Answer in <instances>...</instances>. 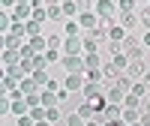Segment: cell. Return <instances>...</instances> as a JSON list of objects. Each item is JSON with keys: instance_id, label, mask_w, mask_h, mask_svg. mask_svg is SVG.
<instances>
[{"instance_id": "obj_24", "label": "cell", "mask_w": 150, "mask_h": 126, "mask_svg": "<svg viewBox=\"0 0 150 126\" xmlns=\"http://www.w3.org/2000/svg\"><path fill=\"white\" fill-rule=\"evenodd\" d=\"M45 18H48V9H36V12H33V18H30V21H36V24H42Z\"/></svg>"}, {"instance_id": "obj_20", "label": "cell", "mask_w": 150, "mask_h": 126, "mask_svg": "<svg viewBox=\"0 0 150 126\" xmlns=\"http://www.w3.org/2000/svg\"><path fill=\"white\" fill-rule=\"evenodd\" d=\"M15 60H18V51H9V48H6V54H3V63L12 69V66H15Z\"/></svg>"}, {"instance_id": "obj_36", "label": "cell", "mask_w": 150, "mask_h": 126, "mask_svg": "<svg viewBox=\"0 0 150 126\" xmlns=\"http://www.w3.org/2000/svg\"><path fill=\"white\" fill-rule=\"evenodd\" d=\"M18 126H36L33 117H18Z\"/></svg>"}, {"instance_id": "obj_19", "label": "cell", "mask_w": 150, "mask_h": 126, "mask_svg": "<svg viewBox=\"0 0 150 126\" xmlns=\"http://www.w3.org/2000/svg\"><path fill=\"white\" fill-rule=\"evenodd\" d=\"M33 81H36V84H45V87H48V81H51V78H48V72L36 69V72H33Z\"/></svg>"}, {"instance_id": "obj_28", "label": "cell", "mask_w": 150, "mask_h": 126, "mask_svg": "<svg viewBox=\"0 0 150 126\" xmlns=\"http://www.w3.org/2000/svg\"><path fill=\"white\" fill-rule=\"evenodd\" d=\"M9 75H12V78H24V75H27V69H24V66H12Z\"/></svg>"}, {"instance_id": "obj_31", "label": "cell", "mask_w": 150, "mask_h": 126, "mask_svg": "<svg viewBox=\"0 0 150 126\" xmlns=\"http://www.w3.org/2000/svg\"><path fill=\"white\" fill-rule=\"evenodd\" d=\"M78 12V3H63V15H75Z\"/></svg>"}, {"instance_id": "obj_23", "label": "cell", "mask_w": 150, "mask_h": 126, "mask_svg": "<svg viewBox=\"0 0 150 126\" xmlns=\"http://www.w3.org/2000/svg\"><path fill=\"white\" fill-rule=\"evenodd\" d=\"M24 102H27L30 108H39V105H42V96H36V93H30L27 99H24Z\"/></svg>"}, {"instance_id": "obj_32", "label": "cell", "mask_w": 150, "mask_h": 126, "mask_svg": "<svg viewBox=\"0 0 150 126\" xmlns=\"http://www.w3.org/2000/svg\"><path fill=\"white\" fill-rule=\"evenodd\" d=\"M144 27H150V6H144V12H141V18H138Z\"/></svg>"}, {"instance_id": "obj_5", "label": "cell", "mask_w": 150, "mask_h": 126, "mask_svg": "<svg viewBox=\"0 0 150 126\" xmlns=\"http://www.w3.org/2000/svg\"><path fill=\"white\" fill-rule=\"evenodd\" d=\"M81 27H87V30H99V27H102V18H96V15H90V12H84V15H81Z\"/></svg>"}, {"instance_id": "obj_29", "label": "cell", "mask_w": 150, "mask_h": 126, "mask_svg": "<svg viewBox=\"0 0 150 126\" xmlns=\"http://www.w3.org/2000/svg\"><path fill=\"white\" fill-rule=\"evenodd\" d=\"M45 63H48V60H45L42 54H36V57H33V72H36V69H42V66H45Z\"/></svg>"}, {"instance_id": "obj_8", "label": "cell", "mask_w": 150, "mask_h": 126, "mask_svg": "<svg viewBox=\"0 0 150 126\" xmlns=\"http://www.w3.org/2000/svg\"><path fill=\"white\" fill-rule=\"evenodd\" d=\"M138 24H141V21L135 18V15H123V18H120V27H123V30H129V36H132V30L138 27Z\"/></svg>"}, {"instance_id": "obj_21", "label": "cell", "mask_w": 150, "mask_h": 126, "mask_svg": "<svg viewBox=\"0 0 150 126\" xmlns=\"http://www.w3.org/2000/svg\"><path fill=\"white\" fill-rule=\"evenodd\" d=\"M24 108H30V105H27V102H21V99H15V102H12V114H18V117H21V114H24Z\"/></svg>"}, {"instance_id": "obj_15", "label": "cell", "mask_w": 150, "mask_h": 126, "mask_svg": "<svg viewBox=\"0 0 150 126\" xmlns=\"http://www.w3.org/2000/svg\"><path fill=\"white\" fill-rule=\"evenodd\" d=\"M21 93H27V96L36 93V81H33V78H24V81H21Z\"/></svg>"}, {"instance_id": "obj_27", "label": "cell", "mask_w": 150, "mask_h": 126, "mask_svg": "<svg viewBox=\"0 0 150 126\" xmlns=\"http://www.w3.org/2000/svg\"><path fill=\"white\" fill-rule=\"evenodd\" d=\"M60 15H63V6H48V18H60Z\"/></svg>"}, {"instance_id": "obj_2", "label": "cell", "mask_w": 150, "mask_h": 126, "mask_svg": "<svg viewBox=\"0 0 150 126\" xmlns=\"http://www.w3.org/2000/svg\"><path fill=\"white\" fill-rule=\"evenodd\" d=\"M81 48H84V39H78V36H72V39H66V42H63L66 57H81Z\"/></svg>"}, {"instance_id": "obj_18", "label": "cell", "mask_w": 150, "mask_h": 126, "mask_svg": "<svg viewBox=\"0 0 150 126\" xmlns=\"http://www.w3.org/2000/svg\"><path fill=\"white\" fill-rule=\"evenodd\" d=\"M27 45H30V48H33V51H36V54H39V51H42V48H45V45H48V42H45V39H42V36H36V39H30V42H27Z\"/></svg>"}, {"instance_id": "obj_33", "label": "cell", "mask_w": 150, "mask_h": 126, "mask_svg": "<svg viewBox=\"0 0 150 126\" xmlns=\"http://www.w3.org/2000/svg\"><path fill=\"white\" fill-rule=\"evenodd\" d=\"M66 126H87V123H84V120H81V117H78V114H72V117H69V120H66Z\"/></svg>"}, {"instance_id": "obj_37", "label": "cell", "mask_w": 150, "mask_h": 126, "mask_svg": "<svg viewBox=\"0 0 150 126\" xmlns=\"http://www.w3.org/2000/svg\"><path fill=\"white\" fill-rule=\"evenodd\" d=\"M141 84H144V87H147V90H150V69L144 72V78H141Z\"/></svg>"}, {"instance_id": "obj_13", "label": "cell", "mask_w": 150, "mask_h": 126, "mask_svg": "<svg viewBox=\"0 0 150 126\" xmlns=\"http://www.w3.org/2000/svg\"><path fill=\"white\" fill-rule=\"evenodd\" d=\"M57 102H60L57 93H42V105L45 108H57Z\"/></svg>"}, {"instance_id": "obj_17", "label": "cell", "mask_w": 150, "mask_h": 126, "mask_svg": "<svg viewBox=\"0 0 150 126\" xmlns=\"http://www.w3.org/2000/svg\"><path fill=\"white\" fill-rule=\"evenodd\" d=\"M24 33H27V27H24V24H12V30H9L6 36H15V39H21Z\"/></svg>"}, {"instance_id": "obj_11", "label": "cell", "mask_w": 150, "mask_h": 126, "mask_svg": "<svg viewBox=\"0 0 150 126\" xmlns=\"http://www.w3.org/2000/svg\"><path fill=\"white\" fill-rule=\"evenodd\" d=\"M102 66H105V63L99 60L96 54H87V57H84V69H102Z\"/></svg>"}, {"instance_id": "obj_12", "label": "cell", "mask_w": 150, "mask_h": 126, "mask_svg": "<svg viewBox=\"0 0 150 126\" xmlns=\"http://www.w3.org/2000/svg\"><path fill=\"white\" fill-rule=\"evenodd\" d=\"M111 63H114V66H117L120 72H126V69H129V57H126V54H117V57L111 60Z\"/></svg>"}, {"instance_id": "obj_35", "label": "cell", "mask_w": 150, "mask_h": 126, "mask_svg": "<svg viewBox=\"0 0 150 126\" xmlns=\"http://www.w3.org/2000/svg\"><path fill=\"white\" fill-rule=\"evenodd\" d=\"M45 60H48V63H54V60H60V51H51V48H48V51H45Z\"/></svg>"}, {"instance_id": "obj_16", "label": "cell", "mask_w": 150, "mask_h": 126, "mask_svg": "<svg viewBox=\"0 0 150 126\" xmlns=\"http://www.w3.org/2000/svg\"><path fill=\"white\" fill-rule=\"evenodd\" d=\"M60 117H63V111H60V108H48V117H45V120L57 126V120H60Z\"/></svg>"}, {"instance_id": "obj_25", "label": "cell", "mask_w": 150, "mask_h": 126, "mask_svg": "<svg viewBox=\"0 0 150 126\" xmlns=\"http://www.w3.org/2000/svg\"><path fill=\"white\" fill-rule=\"evenodd\" d=\"M0 27H3L6 33L12 30V18H9V12H3V15H0Z\"/></svg>"}, {"instance_id": "obj_1", "label": "cell", "mask_w": 150, "mask_h": 126, "mask_svg": "<svg viewBox=\"0 0 150 126\" xmlns=\"http://www.w3.org/2000/svg\"><path fill=\"white\" fill-rule=\"evenodd\" d=\"M60 63L69 69V75H84V72H87V69H84V57H63Z\"/></svg>"}, {"instance_id": "obj_10", "label": "cell", "mask_w": 150, "mask_h": 126, "mask_svg": "<svg viewBox=\"0 0 150 126\" xmlns=\"http://www.w3.org/2000/svg\"><path fill=\"white\" fill-rule=\"evenodd\" d=\"M138 120H141V114H138V111H135V108H123V123H126V126L138 123Z\"/></svg>"}, {"instance_id": "obj_30", "label": "cell", "mask_w": 150, "mask_h": 126, "mask_svg": "<svg viewBox=\"0 0 150 126\" xmlns=\"http://www.w3.org/2000/svg\"><path fill=\"white\" fill-rule=\"evenodd\" d=\"M12 111V102H9V96H3V102H0V114H9Z\"/></svg>"}, {"instance_id": "obj_40", "label": "cell", "mask_w": 150, "mask_h": 126, "mask_svg": "<svg viewBox=\"0 0 150 126\" xmlns=\"http://www.w3.org/2000/svg\"><path fill=\"white\" fill-rule=\"evenodd\" d=\"M87 126H99V123H93V120H90V123H87Z\"/></svg>"}, {"instance_id": "obj_26", "label": "cell", "mask_w": 150, "mask_h": 126, "mask_svg": "<svg viewBox=\"0 0 150 126\" xmlns=\"http://www.w3.org/2000/svg\"><path fill=\"white\" fill-rule=\"evenodd\" d=\"M66 33H69V39L72 36H78V21H66V27H63Z\"/></svg>"}, {"instance_id": "obj_3", "label": "cell", "mask_w": 150, "mask_h": 126, "mask_svg": "<svg viewBox=\"0 0 150 126\" xmlns=\"http://www.w3.org/2000/svg\"><path fill=\"white\" fill-rule=\"evenodd\" d=\"M123 54L129 57V63L132 60H141V48H138V42H135L132 36H126V42H123Z\"/></svg>"}, {"instance_id": "obj_9", "label": "cell", "mask_w": 150, "mask_h": 126, "mask_svg": "<svg viewBox=\"0 0 150 126\" xmlns=\"http://www.w3.org/2000/svg\"><path fill=\"white\" fill-rule=\"evenodd\" d=\"M108 36H111V42H126V30H123L120 24H114V27L108 30Z\"/></svg>"}, {"instance_id": "obj_39", "label": "cell", "mask_w": 150, "mask_h": 126, "mask_svg": "<svg viewBox=\"0 0 150 126\" xmlns=\"http://www.w3.org/2000/svg\"><path fill=\"white\" fill-rule=\"evenodd\" d=\"M36 126H54V123H48V120H39V123H36Z\"/></svg>"}, {"instance_id": "obj_6", "label": "cell", "mask_w": 150, "mask_h": 126, "mask_svg": "<svg viewBox=\"0 0 150 126\" xmlns=\"http://www.w3.org/2000/svg\"><path fill=\"white\" fill-rule=\"evenodd\" d=\"M66 90H69V93L84 90V75H69V78H66Z\"/></svg>"}, {"instance_id": "obj_38", "label": "cell", "mask_w": 150, "mask_h": 126, "mask_svg": "<svg viewBox=\"0 0 150 126\" xmlns=\"http://www.w3.org/2000/svg\"><path fill=\"white\" fill-rule=\"evenodd\" d=\"M144 45H147V48H150V30H147V33H144Z\"/></svg>"}, {"instance_id": "obj_14", "label": "cell", "mask_w": 150, "mask_h": 126, "mask_svg": "<svg viewBox=\"0 0 150 126\" xmlns=\"http://www.w3.org/2000/svg\"><path fill=\"white\" fill-rule=\"evenodd\" d=\"M30 6H33V3H18V6H15V18H27V15H30Z\"/></svg>"}, {"instance_id": "obj_41", "label": "cell", "mask_w": 150, "mask_h": 126, "mask_svg": "<svg viewBox=\"0 0 150 126\" xmlns=\"http://www.w3.org/2000/svg\"><path fill=\"white\" fill-rule=\"evenodd\" d=\"M132 126H141V123H132Z\"/></svg>"}, {"instance_id": "obj_22", "label": "cell", "mask_w": 150, "mask_h": 126, "mask_svg": "<svg viewBox=\"0 0 150 126\" xmlns=\"http://www.w3.org/2000/svg\"><path fill=\"white\" fill-rule=\"evenodd\" d=\"M24 27H27L30 39H36V36H39V24H36V21H27V24H24Z\"/></svg>"}, {"instance_id": "obj_4", "label": "cell", "mask_w": 150, "mask_h": 126, "mask_svg": "<svg viewBox=\"0 0 150 126\" xmlns=\"http://www.w3.org/2000/svg\"><path fill=\"white\" fill-rule=\"evenodd\" d=\"M144 72H147L144 60H132V63H129V69L123 72V75H129V78H144Z\"/></svg>"}, {"instance_id": "obj_34", "label": "cell", "mask_w": 150, "mask_h": 126, "mask_svg": "<svg viewBox=\"0 0 150 126\" xmlns=\"http://www.w3.org/2000/svg\"><path fill=\"white\" fill-rule=\"evenodd\" d=\"M60 45H63V42H60V36H51V39H48V48H51V51H57Z\"/></svg>"}, {"instance_id": "obj_7", "label": "cell", "mask_w": 150, "mask_h": 126, "mask_svg": "<svg viewBox=\"0 0 150 126\" xmlns=\"http://www.w3.org/2000/svg\"><path fill=\"white\" fill-rule=\"evenodd\" d=\"M105 99H108V105H117V102H123V99H126V93H123V90H117V87H108Z\"/></svg>"}]
</instances>
